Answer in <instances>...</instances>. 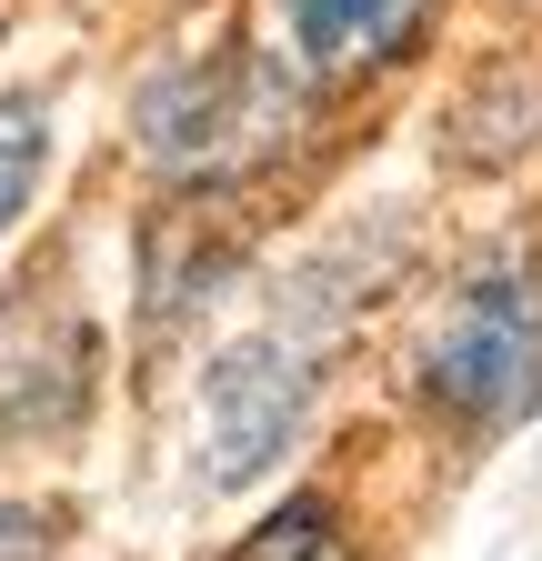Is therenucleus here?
Returning <instances> with one entry per match:
<instances>
[{"label":"nucleus","mask_w":542,"mask_h":561,"mask_svg":"<svg viewBox=\"0 0 542 561\" xmlns=\"http://www.w3.org/2000/svg\"><path fill=\"white\" fill-rule=\"evenodd\" d=\"M232 561H362V551H352L342 502H331V491H302V502H282L261 531H241Z\"/></svg>","instance_id":"obj_6"},{"label":"nucleus","mask_w":542,"mask_h":561,"mask_svg":"<svg viewBox=\"0 0 542 561\" xmlns=\"http://www.w3.org/2000/svg\"><path fill=\"white\" fill-rule=\"evenodd\" d=\"M302 401H312V351H292L282 331L232 341L212 381H201V411H212V451H201V481L232 491L251 471L282 461V442L302 432Z\"/></svg>","instance_id":"obj_3"},{"label":"nucleus","mask_w":542,"mask_h":561,"mask_svg":"<svg viewBox=\"0 0 542 561\" xmlns=\"http://www.w3.org/2000/svg\"><path fill=\"white\" fill-rule=\"evenodd\" d=\"M91 411V321L50 291V280H11L0 291V432H71Z\"/></svg>","instance_id":"obj_2"},{"label":"nucleus","mask_w":542,"mask_h":561,"mask_svg":"<svg viewBox=\"0 0 542 561\" xmlns=\"http://www.w3.org/2000/svg\"><path fill=\"white\" fill-rule=\"evenodd\" d=\"M413 391L452 421V432H512L542 401V280L493 261L432 311L422 351H413Z\"/></svg>","instance_id":"obj_1"},{"label":"nucleus","mask_w":542,"mask_h":561,"mask_svg":"<svg viewBox=\"0 0 542 561\" xmlns=\"http://www.w3.org/2000/svg\"><path fill=\"white\" fill-rule=\"evenodd\" d=\"M41 161H50V111H41L31 91H0V231L31 210Z\"/></svg>","instance_id":"obj_7"},{"label":"nucleus","mask_w":542,"mask_h":561,"mask_svg":"<svg viewBox=\"0 0 542 561\" xmlns=\"http://www.w3.org/2000/svg\"><path fill=\"white\" fill-rule=\"evenodd\" d=\"M282 21H292V50L312 81H352V70L422 50L432 0H282Z\"/></svg>","instance_id":"obj_5"},{"label":"nucleus","mask_w":542,"mask_h":561,"mask_svg":"<svg viewBox=\"0 0 542 561\" xmlns=\"http://www.w3.org/2000/svg\"><path fill=\"white\" fill-rule=\"evenodd\" d=\"M50 512H31V502H0V561H50Z\"/></svg>","instance_id":"obj_8"},{"label":"nucleus","mask_w":542,"mask_h":561,"mask_svg":"<svg viewBox=\"0 0 542 561\" xmlns=\"http://www.w3.org/2000/svg\"><path fill=\"white\" fill-rule=\"evenodd\" d=\"M232 130H241V60H232V41L171 60L161 81L142 91V151L161 171H222Z\"/></svg>","instance_id":"obj_4"}]
</instances>
